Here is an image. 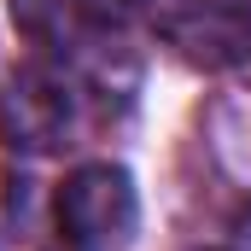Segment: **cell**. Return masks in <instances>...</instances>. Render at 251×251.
I'll use <instances>...</instances> for the list:
<instances>
[{"mask_svg":"<svg viewBox=\"0 0 251 251\" xmlns=\"http://www.w3.org/2000/svg\"><path fill=\"white\" fill-rule=\"evenodd\" d=\"M64 128H70V100H64V88L53 76L24 70V76L6 82V94H0V134H6V146L47 152V146L64 140Z\"/></svg>","mask_w":251,"mask_h":251,"instance_id":"7a4b0ae2","label":"cell"},{"mask_svg":"<svg viewBox=\"0 0 251 251\" xmlns=\"http://www.w3.org/2000/svg\"><path fill=\"white\" fill-rule=\"evenodd\" d=\"M140 228L134 181L117 164H82L59 187V234L64 251H128Z\"/></svg>","mask_w":251,"mask_h":251,"instance_id":"6da1fadb","label":"cell"}]
</instances>
